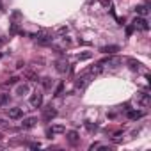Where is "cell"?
Segmentation results:
<instances>
[{
    "mask_svg": "<svg viewBox=\"0 0 151 151\" xmlns=\"http://www.w3.org/2000/svg\"><path fill=\"white\" fill-rule=\"evenodd\" d=\"M29 103H30V107L39 109V107L43 105V93H41V91H34V93L30 94V98H29Z\"/></svg>",
    "mask_w": 151,
    "mask_h": 151,
    "instance_id": "cell-1",
    "label": "cell"
},
{
    "mask_svg": "<svg viewBox=\"0 0 151 151\" xmlns=\"http://www.w3.org/2000/svg\"><path fill=\"white\" fill-rule=\"evenodd\" d=\"M132 25L135 27V29H139V30H149V23H147V20L144 18V16H137L133 22H132Z\"/></svg>",
    "mask_w": 151,
    "mask_h": 151,
    "instance_id": "cell-2",
    "label": "cell"
},
{
    "mask_svg": "<svg viewBox=\"0 0 151 151\" xmlns=\"http://www.w3.org/2000/svg\"><path fill=\"white\" fill-rule=\"evenodd\" d=\"M34 37L41 43V45H48V43H52V36L50 34H46V32H37V34H34Z\"/></svg>",
    "mask_w": 151,
    "mask_h": 151,
    "instance_id": "cell-3",
    "label": "cell"
},
{
    "mask_svg": "<svg viewBox=\"0 0 151 151\" xmlns=\"http://www.w3.org/2000/svg\"><path fill=\"white\" fill-rule=\"evenodd\" d=\"M7 116H9L11 119H20V117H23V109H22V107L9 109V110H7Z\"/></svg>",
    "mask_w": 151,
    "mask_h": 151,
    "instance_id": "cell-4",
    "label": "cell"
},
{
    "mask_svg": "<svg viewBox=\"0 0 151 151\" xmlns=\"http://www.w3.org/2000/svg\"><path fill=\"white\" fill-rule=\"evenodd\" d=\"M121 48L117 46V45H107V46H101L100 48V52L101 53H109V55H114V53H117Z\"/></svg>",
    "mask_w": 151,
    "mask_h": 151,
    "instance_id": "cell-5",
    "label": "cell"
},
{
    "mask_svg": "<svg viewBox=\"0 0 151 151\" xmlns=\"http://www.w3.org/2000/svg\"><path fill=\"white\" fill-rule=\"evenodd\" d=\"M126 116H128L130 121H139V119H142L146 116V112H142V110H128Z\"/></svg>",
    "mask_w": 151,
    "mask_h": 151,
    "instance_id": "cell-6",
    "label": "cell"
},
{
    "mask_svg": "<svg viewBox=\"0 0 151 151\" xmlns=\"http://www.w3.org/2000/svg\"><path fill=\"white\" fill-rule=\"evenodd\" d=\"M64 133H66L68 142H69L71 146H77V144H78V133L75 132V130H71V132H64Z\"/></svg>",
    "mask_w": 151,
    "mask_h": 151,
    "instance_id": "cell-7",
    "label": "cell"
},
{
    "mask_svg": "<svg viewBox=\"0 0 151 151\" xmlns=\"http://www.w3.org/2000/svg\"><path fill=\"white\" fill-rule=\"evenodd\" d=\"M55 116H57V110H55V109H53V107L50 105V107H46V109H45L43 119H45V121H50V119H53Z\"/></svg>",
    "mask_w": 151,
    "mask_h": 151,
    "instance_id": "cell-8",
    "label": "cell"
},
{
    "mask_svg": "<svg viewBox=\"0 0 151 151\" xmlns=\"http://www.w3.org/2000/svg\"><path fill=\"white\" fill-rule=\"evenodd\" d=\"M36 123H37V119H36V117H27V119H23L22 128H23V130H30V128H34V126H36Z\"/></svg>",
    "mask_w": 151,
    "mask_h": 151,
    "instance_id": "cell-9",
    "label": "cell"
},
{
    "mask_svg": "<svg viewBox=\"0 0 151 151\" xmlns=\"http://www.w3.org/2000/svg\"><path fill=\"white\" fill-rule=\"evenodd\" d=\"M55 66H57V71H59V73H68V71H69V64H68V60H57Z\"/></svg>",
    "mask_w": 151,
    "mask_h": 151,
    "instance_id": "cell-10",
    "label": "cell"
},
{
    "mask_svg": "<svg viewBox=\"0 0 151 151\" xmlns=\"http://www.w3.org/2000/svg\"><path fill=\"white\" fill-rule=\"evenodd\" d=\"M137 100H139V103L142 105V107H147L149 105V94L144 91V93H139L137 94Z\"/></svg>",
    "mask_w": 151,
    "mask_h": 151,
    "instance_id": "cell-11",
    "label": "cell"
},
{
    "mask_svg": "<svg viewBox=\"0 0 151 151\" xmlns=\"http://www.w3.org/2000/svg\"><path fill=\"white\" fill-rule=\"evenodd\" d=\"M29 91H30L29 84H20V86H16V94H18V96H25V94H29Z\"/></svg>",
    "mask_w": 151,
    "mask_h": 151,
    "instance_id": "cell-12",
    "label": "cell"
},
{
    "mask_svg": "<svg viewBox=\"0 0 151 151\" xmlns=\"http://www.w3.org/2000/svg\"><path fill=\"white\" fill-rule=\"evenodd\" d=\"M126 64H128V68H130L132 71H139L140 66H142V64H140L139 60H135V59H126Z\"/></svg>",
    "mask_w": 151,
    "mask_h": 151,
    "instance_id": "cell-13",
    "label": "cell"
},
{
    "mask_svg": "<svg viewBox=\"0 0 151 151\" xmlns=\"http://www.w3.org/2000/svg\"><path fill=\"white\" fill-rule=\"evenodd\" d=\"M135 11H137V14L139 16H147V13H149V9H147V4L146 6H139V7H135Z\"/></svg>",
    "mask_w": 151,
    "mask_h": 151,
    "instance_id": "cell-14",
    "label": "cell"
},
{
    "mask_svg": "<svg viewBox=\"0 0 151 151\" xmlns=\"http://www.w3.org/2000/svg\"><path fill=\"white\" fill-rule=\"evenodd\" d=\"M101 71H103V64L98 62L96 66H93V68L89 69V75H98V73H101Z\"/></svg>",
    "mask_w": 151,
    "mask_h": 151,
    "instance_id": "cell-15",
    "label": "cell"
},
{
    "mask_svg": "<svg viewBox=\"0 0 151 151\" xmlns=\"http://www.w3.org/2000/svg\"><path fill=\"white\" fill-rule=\"evenodd\" d=\"M9 94L7 93H0V107H6L7 103H9Z\"/></svg>",
    "mask_w": 151,
    "mask_h": 151,
    "instance_id": "cell-16",
    "label": "cell"
},
{
    "mask_svg": "<svg viewBox=\"0 0 151 151\" xmlns=\"http://www.w3.org/2000/svg\"><path fill=\"white\" fill-rule=\"evenodd\" d=\"M50 130L53 132V135H55V133H64V132H66V126H64V124H55V126H52Z\"/></svg>",
    "mask_w": 151,
    "mask_h": 151,
    "instance_id": "cell-17",
    "label": "cell"
},
{
    "mask_svg": "<svg viewBox=\"0 0 151 151\" xmlns=\"http://www.w3.org/2000/svg\"><path fill=\"white\" fill-rule=\"evenodd\" d=\"M25 77H27L30 82H37V80H39V78H37V75L32 73V71H25Z\"/></svg>",
    "mask_w": 151,
    "mask_h": 151,
    "instance_id": "cell-18",
    "label": "cell"
},
{
    "mask_svg": "<svg viewBox=\"0 0 151 151\" xmlns=\"http://www.w3.org/2000/svg\"><path fill=\"white\" fill-rule=\"evenodd\" d=\"M52 86H53V80L52 78H43V87L45 89H52Z\"/></svg>",
    "mask_w": 151,
    "mask_h": 151,
    "instance_id": "cell-19",
    "label": "cell"
},
{
    "mask_svg": "<svg viewBox=\"0 0 151 151\" xmlns=\"http://www.w3.org/2000/svg\"><path fill=\"white\" fill-rule=\"evenodd\" d=\"M93 57V53L91 52H84V53H80L78 55V60H87V59H91Z\"/></svg>",
    "mask_w": 151,
    "mask_h": 151,
    "instance_id": "cell-20",
    "label": "cell"
},
{
    "mask_svg": "<svg viewBox=\"0 0 151 151\" xmlns=\"http://www.w3.org/2000/svg\"><path fill=\"white\" fill-rule=\"evenodd\" d=\"M86 80H87L86 77H82V78H78V80H77V84H75V86H77V89H82V87L86 86Z\"/></svg>",
    "mask_w": 151,
    "mask_h": 151,
    "instance_id": "cell-21",
    "label": "cell"
},
{
    "mask_svg": "<svg viewBox=\"0 0 151 151\" xmlns=\"http://www.w3.org/2000/svg\"><path fill=\"white\" fill-rule=\"evenodd\" d=\"M100 4H101L103 7H107V9H110V7H112V0H100Z\"/></svg>",
    "mask_w": 151,
    "mask_h": 151,
    "instance_id": "cell-22",
    "label": "cell"
},
{
    "mask_svg": "<svg viewBox=\"0 0 151 151\" xmlns=\"http://www.w3.org/2000/svg\"><path fill=\"white\" fill-rule=\"evenodd\" d=\"M11 34H20V29H18V23H13V25H11Z\"/></svg>",
    "mask_w": 151,
    "mask_h": 151,
    "instance_id": "cell-23",
    "label": "cell"
},
{
    "mask_svg": "<svg viewBox=\"0 0 151 151\" xmlns=\"http://www.w3.org/2000/svg\"><path fill=\"white\" fill-rule=\"evenodd\" d=\"M62 89H64V84L60 82V84L57 86V89H55V96H60V93H62Z\"/></svg>",
    "mask_w": 151,
    "mask_h": 151,
    "instance_id": "cell-24",
    "label": "cell"
},
{
    "mask_svg": "<svg viewBox=\"0 0 151 151\" xmlns=\"http://www.w3.org/2000/svg\"><path fill=\"white\" fill-rule=\"evenodd\" d=\"M86 128H87L89 132H96V130H98V126H96V124H91V123H86Z\"/></svg>",
    "mask_w": 151,
    "mask_h": 151,
    "instance_id": "cell-25",
    "label": "cell"
},
{
    "mask_svg": "<svg viewBox=\"0 0 151 151\" xmlns=\"http://www.w3.org/2000/svg\"><path fill=\"white\" fill-rule=\"evenodd\" d=\"M133 30H135V27H133V25H128V27H126V36L130 37V36L133 34Z\"/></svg>",
    "mask_w": 151,
    "mask_h": 151,
    "instance_id": "cell-26",
    "label": "cell"
},
{
    "mask_svg": "<svg viewBox=\"0 0 151 151\" xmlns=\"http://www.w3.org/2000/svg\"><path fill=\"white\" fill-rule=\"evenodd\" d=\"M18 80H20L18 77H11V78L7 80V84H9V86H14V84H18Z\"/></svg>",
    "mask_w": 151,
    "mask_h": 151,
    "instance_id": "cell-27",
    "label": "cell"
},
{
    "mask_svg": "<svg viewBox=\"0 0 151 151\" xmlns=\"http://www.w3.org/2000/svg\"><path fill=\"white\" fill-rule=\"evenodd\" d=\"M29 147H30V149H39V147H41V144H39V142H30V144H29Z\"/></svg>",
    "mask_w": 151,
    "mask_h": 151,
    "instance_id": "cell-28",
    "label": "cell"
},
{
    "mask_svg": "<svg viewBox=\"0 0 151 151\" xmlns=\"http://www.w3.org/2000/svg\"><path fill=\"white\" fill-rule=\"evenodd\" d=\"M59 32H60V34H64V32H68V27H60V29H59Z\"/></svg>",
    "mask_w": 151,
    "mask_h": 151,
    "instance_id": "cell-29",
    "label": "cell"
},
{
    "mask_svg": "<svg viewBox=\"0 0 151 151\" xmlns=\"http://www.w3.org/2000/svg\"><path fill=\"white\" fill-rule=\"evenodd\" d=\"M4 43H7V37H0V46H2Z\"/></svg>",
    "mask_w": 151,
    "mask_h": 151,
    "instance_id": "cell-30",
    "label": "cell"
},
{
    "mask_svg": "<svg viewBox=\"0 0 151 151\" xmlns=\"http://www.w3.org/2000/svg\"><path fill=\"white\" fill-rule=\"evenodd\" d=\"M2 123H4V121H2V119H0V124H2Z\"/></svg>",
    "mask_w": 151,
    "mask_h": 151,
    "instance_id": "cell-31",
    "label": "cell"
},
{
    "mask_svg": "<svg viewBox=\"0 0 151 151\" xmlns=\"http://www.w3.org/2000/svg\"><path fill=\"white\" fill-rule=\"evenodd\" d=\"M0 59H2V53H0Z\"/></svg>",
    "mask_w": 151,
    "mask_h": 151,
    "instance_id": "cell-32",
    "label": "cell"
},
{
    "mask_svg": "<svg viewBox=\"0 0 151 151\" xmlns=\"http://www.w3.org/2000/svg\"><path fill=\"white\" fill-rule=\"evenodd\" d=\"M0 140H2V135H0Z\"/></svg>",
    "mask_w": 151,
    "mask_h": 151,
    "instance_id": "cell-33",
    "label": "cell"
},
{
    "mask_svg": "<svg viewBox=\"0 0 151 151\" xmlns=\"http://www.w3.org/2000/svg\"><path fill=\"white\" fill-rule=\"evenodd\" d=\"M91 2H94V0H91Z\"/></svg>",
    "mask_w": 151,
    "mask_h": 151,
    "instance_id": "cell-34",
    "label": "cell"
}]
</instances>
